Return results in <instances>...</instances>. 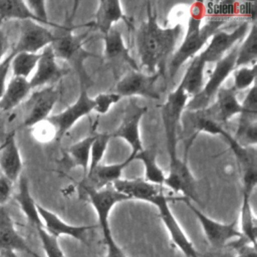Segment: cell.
<instances>
[{"mask_svg":"<svg viewBox=\"0 0 257 257\" xmlns=\"http://www.w3.org/2000/svg\"><path fill=\"white\" fill-rule=\"evenodd\" d=\"M148 18L136 32V46L140 57V68L148 73L161 71L164 74L165 62L175 50L183 32V25L177 23L172 27H161L157 13L147 4Z\"/></svg>","mask_w":257,"mask_h":257,"instance_id":"obj_1","label":"cell"},{"mask_svg":"<svg viewBox=\"0 0 257 257\" xmlns=\"http://www.w3.org/2000/svg\"><path fill=\"white\" fill-rule=\"evenodd\" d=\"M204 16V4L200 2L192 4L186 35L181 45L173 53L168 65L169 76L171 78L177 74L179 69L188 59L193 58L200 53V50L205 46L212 35L216 33L227 21V19L212 18L205 24L201 25Z\"/></svg>","mask_w":257,"mask_h":257,"instance_id":"obj_2","label":"cell"},{"mask_svg":"<svg viewBox=\"0 0 257 257\" xmlns=\"http://www.w3.org/2000/svg\"><path fill=\"white\" fill-rule=\"evenodd\" d=\"M189 95L184 88L179 84L167 97V100L161 107V115L165 128L167 149L170 156V161L177 158V143H178V127L184 110L186 109Z\"/></svg>","mask_w":257,"mask_h":257,"instance_id":"obj_3","label":"cell"},{"mask_svg":"<svg viewBox=\"0 0 257 257\" xmlns=\"http://www.w3.org/2000/svg\"><path fill=\"white\" fill-rule=\"evenodd\" d=\"M238 45H235L227 54H225L219 61L211 72L207 82L204 84L201 92L194 96V98L187 103L186 109L196 110L202 109L208 106V102L216 94V92L222 87L224 81L228 78L231 72L235 69V62L237 56Z\"/></svg>","mask_w":257,"mask_h":257,"instance_id":"obj_4","label":"cell"},{"mask_svg":"<svg viewBox=\"0 0 257 257\" xmlns=\"http://www.w3.org/2000/svg\"><path fill=\"white\" fill-rule=\"evenodd\" d=\"M184 197L182 198H171L165 194V191L157 195L152 199L150 203L155 205L158 208L160 218L164 223L173 243L182 251V253L186 257H199V254L194 247L193 243L189 240L185 232L183 231L182 227L180 226L179 222L177 221L176 217L174 216L173 212L170 209L169 201L171 200H180L184 201Z\"/></svg>","mask_w":257,"mask_h":257,"instance_id":"obj_5","label":"cell"},{"mask_svg":"<svg viewBox=\"0 0 257 257\" xmlns=\"http://www.w3.org/2000/svg\"><path fill=\"white\" fill-rule=\"evenodd\" d=\"M163 73H145L142 70H132L124 74L116 83L115 92L122 96H143L151 99H160L161 94L157 82Z\"/></svg>","mask_w":257,"mask_h":257,"instance_id":"obj_6","label":"cell"},{"mask_svg":"<svg viewBox=\"0 0 257 257\" xmlns=\"http://www.w3.org/2000/svg\"><path fill=\"white\" fill-rule=\"evenodd\" d=\"M93 97H90L86 91V88L82 86L81 91L79 92V95L74 103L58 113L50 114L45 121L53 127L54 138L59 140L79 118L89 114L93 110Z\"/></svg>","mask_w":257,"mask_h":257,"instance_id":"obj_7","label":"cell"},{"mask_svg":"<svg viewBox=\"0 0 257 257\" xmlns=\"http://www.w3.org/2000/svg\"><path fill=\"white\" fill-rule=\"evenodd\" d=\"M59 90L53 85L34 91L24 102L23 125L33 127L44 121L59 98Z\"/></svg>","mask_w":257,"mask_h":257,"instance_id":"obj_8","label":"cell"},{"mask_svg":"<svg viewBox=\"0 0 257 257\" xmlns=\"http://www.w3.org/2000/svg\"><path fill=\"white\" fill-rule=\"evenodd\" d=\"M92 204L98 220V227H100L103 240H109L112 237L110 226H109V214L111 209L119 202L128 201L130 199L118 193L112 185H108L98 191H86L83 193Z\"/></svg>","mask_w":257,"mask_h":257,"instance_id":"obj_9","label":"cell"},{"mask_svg":"<svg viewBox=\"0 0 257 257\" xmlns=\"http://www.w3.org/2000/svg\"><path fill=\"white\" fill-rule=\"evenodd\" d=\"M55 39L53 34L46 26H43L33 20L20 21L19 37L13 49L14 53L29 52L39 53L45 47L49 46Z\"/></svg>","mask_w":257,"mask_h":257,"instance_id":"obj_10","label":"cell"},{"mask_svg":"<svg viewBox=\"0 0 257 257\" xmlns=\"http://www.w3.org/2000/svg\"><path fill=\"white\" fill-rule=\"evenodd\" d=\"M233 152L242 176V194L251 196L257 185V155L256 147H244L226 132L223 136Z\"/></svg>","mask_w":257,"mask_h":257,"instance_id":"obj_11","label":"cell"},{"mask_svg":"<svg viewBox=\"0 0 257 257\" xmlns=\"http://www.w3.org/2000/svg\"><path fill=\"white\" fill-rule=\"evenodd\" d=\"M184 202L200 222L206 239L212 246L216 248H221L224 247L231 240L240 239L242 237L240 231L237 230L236 228V222H232L229 224L220 223L218 221L211 219L210 217L205 215L201 210L193 206L190 200L185 198Z\"/></svg>","mask_w":257,"mask_h":257,"instance_id":"obj_12","label":"cell"},{"mask_svg":"<svg viewBox=\"0 0 257 257\" xmlns=\"http://www.w3.org/2000/svg\"><path fill=\"white\" fill-rule=\"evenodd\" d=\"M72 26L64 25L63 33L55 35V39L50 46L56 59L68 61L78 68H82L83 60L86 57L93 56V54L83 48L85 35H75L72 33Z\"/></svg>","mask_w":257,"mask_h":257,"instance_id":"obj_13","label":"cell"},{"mask_svg":"<svg viewBox=\"0 0 257 257\" xmlns=\"http://www.w3.org/2000/svg\"><path fill=\"white\" fill-rule=\"evenodd\" d=\"M250 25V22L245 21L231 32L218 30L212 35L206 48L198 55L205 61V63H216L247 34Z\"/></svg>","mask_w":257,"mask_h":257,"instance_id":"obj_14","label":"cell"},{"mask_svg":"<svg viewBox=\"0 0 257 257\" xmlns=\"http://www.w3.org/2000/svg\"><path fill=\"white\" fill-rule=\"evenodd\" d=\"M16 252H24L32 257H40L18 233L9 212L0 206V254L3 257H16Z\"/></svg>","mask_w":257,"mask_h":257,"instance_id":"obj_15","label":"cell"},{"mask_svg":"<svg viewBox=\"0 0 257 257\" xmlns=\"http://www.w3.org/2000/svg\"><path fill=\"white\" fill-rule=\"evenodd\" d=\"M146 106L138 105L133 99L127 104L118 127L110 135V138L123 139L132 148L131 155L136 156L144 147L140 135V122L147 112Z\"/></svg>","mask_w":257,"mask_h":257,"instance_id":"obj_16","label":"cell"},{"mask_svg":"<svg viewBox=\"0 0 257 257\" xmlns=\"http://www.w3.org/2000/svg\"><path fill=\"white\" fill-rule=\"evenodd\" d=\"M135 161V156L131 155L122 162L103 165L99 164L94 170L87 173L78 184L79 193L86 191H98L121 178V173L126 166Z\"/></svg>","mask_w":257,"mask_h":257,"instance_id":"obj_17","label":"cell"},{"mask_svg":"<svg viewBox=\"0 0 257 257\" xmlns=\"http://www.w3.org/2000/svg\"><path fill=\"white\" fill-rule=\"evenodd\" d=\"M164 186L176 193H182L188 200L199 203L196 181L188 167L187 159L180 160L178 158L170 162L169 175L165 179Z\"/></svg>","mask_w":257,"mask_h":257,"instance_id":"obj_18","label":"cell"},{"mask_svg":"<svg viewBox=\"0 0 257 257\" xmlns=\"http://www.w3.org/2000/svg\"><path fill=\"white\" fill-rule=\"evenodd\" d=\"M37 210L42 220L44 229L52 236L58 238L59 236H69L81 243L87 244V236L91 230L97 228L98 225H81L74 226L65 223L55 213L37 204Z\"/></svg>","mask_w":257,"mask_h":257,"instance_id":"obj_19","label":"cell"},{"mask_svg":"<svg viewBox=\"0 0 257 257\" xmlns=\"http://www.w3.org/2000/svg\"><path fill=\"white\" fill-rule=\"evenodd\" d=\"M184 128H189L190 136L187 138L186 146H185V157H187L190 146L192 145L194 139L200 133H208L211 135H220L224 136L227 132L220 123L214 120L206 111L205 108L196 109V110H188L185 109L182 117Z\"/></svg>","mask_w":257,"mask_h":257,"instance_id":"obj_20","label":"cell"},{"mask_svg":"<svg viewBox=\"0 0 257 257\" xmlns=\"http://www.w3.org/2000/svg\"><path fill=\"white\" fill-rule=\"evenodd\" d=\"M67 69L58 65L52 48L49 45L40 51V58L37 62L34 73L31 78L28 79L30 87L33 89L46 84L50 85L67 74Z\"/></svg>","mask_w":257,"mask_h":257,"instance_id":"obj_21","label":"cell"},{"mask_svg":"<svg viewBox=\"0 0 257 257\" xmlns=\"http://www.w3.org/2000/svg\"><path fill=\"white\" fill-rule=\"evenodd\" d=\"M23 161L16 141L15 131L10 132L0 144V171L11 183H15L21 176Z\"/></svg>","mask_w":257,"mask_h":257,"instance_id":"obj_22","label":"cell"},{"mask_svg":"<svg viewBox=\"0 0 257 257\" xmlns=\"http://www.w3.org/2000/svg\"><path fill=\"white\" fill-rule=\"evenodd\" d=\"M208 114L222 125L232 116L240 114L241 103L237 99V92L232 88L221 87L216 92V100L213 104L205 107Z\"/></svg>","mask_w":257,"mask_h":257,"instance_id":"obj_23","label":"cell"},{"mask_svg":"<svg viewBox=\"0 0 257 257\" xmlns=\"http://www.w3.org/2000/svg\"><path fill=\"white\" fill-rule=\"evenodd\" d=\"M120 20L125 22L127 26H133L131 19L123 13L119 1L100 0L94 14V21L92 22V25L104 35L116 22Z\"/></svg>","mask_w":257,"mask_h":257,"instance_id":"obj_24","label":"cell"},{"mask_svg":"<svg viewBox=\"0 0 257 257\" xmlns=\"http://www.w3.org/2000/svg\"><path fill=\"white\" fill-rule=\"evenodd\" d=\"M112 187L118 193L126 196L130 200L151 202L154 197L164 192L163 187L147 182L145 179H118L112 183Z\"/></svg>","mask_w":257,"mask_h":257,"instance_id":"obj_25","label":"cell"},{"mask_svg":"<svg viewBox=\"0 0 257 257\" xmlns=\"http://www.w3.org/2000/svg\"><path fill=\"white\" fill-rule=\"evenodd\" d=\"M104 40V56L112 61H121L127 63L133 70H141L137 61L130 54V49L126 47L122 34L113 26L106 34L103 35Z\"/></svg>","mask_w":257,"mask_h":257,"instance_id":"obj_26","label":"cell"},{"mask_svg":"<svg viewBox=\"0 0 257 257\" xmlns=\"http://www.w3.org/2000/svg\"><path fill=\"white\" fill-rule=\"evenodd\" d=\"M30 91L31 87L28 79L12 76L0 97V110L10 111L14 109L26 99Z\"/></svg>","mask_w":257,"mask_h":257,"instance_id":"obj_27","label":"cell"},{"mask_svg":"<svg viewBox=\"0 0 257 257\" xmlns=\"http://www.w3.org/2000/svg\"><path fill=\"white\" fill-rule=\"evenodd\" d=\"M18 191L14 198L18 203L21 211L23 212L30 225L35 228V230L38 228H44L37 210V203H35L33 197L30 194L26 177L20 176L18 179Z\"/></svg>","mask_w":257,"mask_h":257,"instance_id":"obj_28","label":"cell"},{"mask_svg":"<svg viewBox=\"0 0 257 257\" xmlns=\"http://www.w3.org/2000/svg\"><path fill=\"white\" fill-rule=\"evenodd\" d=\"M206 63L205 61L197 54L192 58L191 63L189 64L183 79L179 83L187 94L196 96L198 95L204 87V70Z\"/></svg>","mask_w":257,"mask_h":257,"instance_id":"obj_29","label":"cell"},{"mask_svg":"<svg viewBox=\"0 0 257 257\" xmlns=\"http://www.w3.org/2000/svg\"><path fill=\"white\" fill-rule=\"evenodd\" d=\"M135 160H139L145 167V180L154 185L163 187L166 176L157 163V150L155 147L143 149L135 156Z\"/></svg>","mask_w":257,"mask_h":257,"instance_id":"obj_30","label":"cell"},{"mask_svg":"<svg viewBox=\"0 0 257 257\" xmlns=\"http://www.w3.org/2000/svg\"><path fill=\"white\" fill-rule=\"evenodd\" d=\"M257 60V24L251 23L246 37L238 45L235 68L240 66H249L256 63Z\"/></svg>","mask_w":257,"mask_h":257,"instance_id":"obj_31","label":"cell"},{"mask_svg":"<svg viewBox=\"0 0 257 257\" xmlns=\"http://www.w3.org/2000/svg\"><path fill=\"white\" fill-rule=\"evenodd\" d=\"M250 198L251 196L242 194V204L240 209V233L246 241L256 245L257 221L251 208Z\"/></svg>","mask_w":257,"mask_h":257,"instance_id":"obj_32","label":"cell"},{"mask_svg":"<svg viewBox=\"0 0 257 257\" xmlns=\"http://www.w3.org/2000/svg\"><path fill=\"white\" fill-rule=\"evenodd\" d=\"M39 58H40V52L39 53H29V52L14 53L11 60V64H10V70L12 71V76L28 79L29 75L35 70Z\"/></svg>","mask_w":257,"mask_h":257,"instance_id":"obj_33","label":"cell"},{"mask_svg":"<svg viewBox=\"0 0 257 257\" xmlns=\"http://www.w3.org/2000/svg\"><path fill=\"white\" fill-rule=\"evenodd\" d=\"M0 19L4 20H33L35 17L30 12L25 1L22 0H3L0 1Z\"/></svg>","mask_w":257,"mask_h":257,"instance_id":"obj_34","label":"cell"},{"mask_svg":"<svg viewBox=\"0 0 257 257\" xmlns=\"http://www.w3.org/2000/svg\"><path fill=\"white\" fill-rule=\"evenodd\" d=\"M234 140L244 147H256L257 117L239 116V123Z\"/></svg>","mask_w":257,"mask_h":257,"instance_id":"obj_35","label":"cell"},{"mask_svg":"<svg viewBox=\"0 0 257 257\" xmlns=\"http://www.w3.org/2000/svg\"><path fill=\"white\" fill-rule=\"evenodd\" d=\"M95 136L85 137L84 139L78 141L68 148V154L70 155L75 166L80 167L83 170L84 176L87 173L89 157H90V148ZM83 176V177H84Z\"/></svg>","mask_w":257,"mask_h":257,"instance_id":"obj_36","label":"cell"},{"mask_svg":"<svg viewBox=\"0 0 257 257\" xmlns=\"http://www.w3.org/2000/svg\"><path fill=\"white\" fill-rule=\"evenodd\" d=\"M256 66L254 63L251 66H240L233 70V86L232 88L238 92L247 89L255 84Z\"/></svg>","mask_w":257,"mask_h":257,"instance_id":"obj_37","label":"cell"},{"mask_svg":"<svg viewBox=\"0 0 257 257\" xmlns=\"http://www.w3.org/2000/svg\"><path fill=\"white\" fill-rule=\"evenodd\" d=\"M109 140H110V135H108V134L95 135L94 140L91 145V148H90V157H89L87 173L94 170L100 164V162L105 154V150L107 148V144H108Z\"/></svg>","mask_w":257,"mask_h":257,"instance_id":"obj_38","label":"cell"},{"mask_svg":"<svg viewBox=\"0 0 257 257\" xmlns=\"http://www.w3.org/2000/svg\"><path fill=\"white\" fill-rule=\"evenodd\" d=\"M237 4L235 1H222V2H208L204 3L205 15H212L214 18L227 19L237 15Z\"/></svg>","mask_w":257,"mask_h":257,"instance_id":"obj_39","label":"cell"},{"mask_svg":"<svg viewBox=\"0 0 257 257\" xmlns=\"http://www.w3.org/2000/svg\"><path fill=\"white\" fill-rule=\"evenodd\" d=\"M36 231L46 257H65L56 237L50 235L44 228H38Z\"/></svg>","mask_w":257,"mask_h":257,"instance_id":"obj_40","label":"cell"},{"mask_svg":"<svg viewBox=\"0 0 257 257\" xmlns=\"http://www.w3.org/2000/svg\"><path fill=\"white\" fill-rule=\"evenodd\" d=\"M25 3L28 6L32 15L35 17L37 23H39L43 26H52V27H56V28H60V29L63 28V26L54 24L49 20L47 10H46V2L45 1L28 0V1H25Z\"/></svg>","mask_w":257,"mask_h":257,"instance_id":"obj_41","label":"cell"},{"mask_svg":"<svg viewBox=\"0 0 257 257\" xmlns=\"http://www.w3.org/2000/svg\"><path fill=\"white\" fill-rule=\"evenodd\" d=\"M121 99V96L116 92H105L99 93L93 97L94 107L93 110L98 114H105L111 105L115 104Z\"/></svg>","mask_w":257,"mask_h":257,"instance_id":"obj_42","label":"cell"},{"mask_svg":"<svg viewBox=\"0 0 257 257\" xmlns=\"http://www.w3.org/2000/svg\"><path fill=\"white\" fill-rule=\"evenodd\" d=\"M242 111L239 115L246 117H257V93L256 84L249 88L248 93L241 103Z\"/></svg>","mask_w":257,"mask_h":257,"instance_id":"obj_43","label":"cell"},{"mask_svg":"<svg viewBox=\"0 0 257 257\" xmlns=\"http://www.w3.org/2000/svg\"><path fill=\"white\" fill-rule=\"evenodd\" d=\"M237 15L247 18L246 21L256 22V3L255 2H238Z\"/></svg>","mask_w":257,"mask_h":257,"instance_id":"obj_44","label":"cell"},{"mask_svg":"<svg viewBox=\"0 0 257 257\" xmlns=\"http://www.w3.org/2000/svg\"><path fill=\"white\" fill-rule=\"evenodd\" d=\"M14 52L10 50L8 55L0 62V97L2 96L7 84V76L10 71V64Z\"/></svg>","mask_w":257,"mask_h":257,"instance_id":"obj_45","label":"cell"},{"mask_svg":"<svg viewBox=\"0 0 257 257\" xmlns=\"http://www.w3.org/2000/svg\"><path fill=\"white\" fill-rule=\"evenodd\" d=\"M236 257H257L256 245L249 243L242 237L236 243Z\"/></svg>","mask_w":257,"mask_h":257,"instance_id":"obj_46","label":"cell"},{"mask_svg":"<svg viewBox=\"0 0 257 257\" xmlns=\"http://www.w3.org/2000/svg\"><path fill=\"white\" fill-rule=\"evenodd\" d=\"M13 183L2 174L0 175V206H4L12 195Z\"/></svg>","mask_w":257,"mask_h":257,"instance_id":"obj_47","label":"cell"},{"mask_svg":"<svg viewBox=\"0 0 257 257\" xmlns=\"http://www.w3.org/2000/svg\"><path fill=\"white\" fill-rule=\"evenodd\" d=\"M105 245L107 250L104 257H127L113 238L108 240L107 242L105 241Z\"/></svg>","mask_w":257,"mask_h":257,"instance_id":"obj_48","label":"cell"},{"mask_svg":"<svg viewBox=\"0 0 257 257\" xmlns=\"http://www.w3.org/2000/svg\"><path fill=\"white\" fill-rule=\"evenodd\" d=\"M10 49V43L6 33L0 27V62L8 55Z\"/></svg>","mask_w":257,"mask_h":257,"instance_id":"obj_49","label":"cell"},{"mask_svg":"<svg viewBox=\"0 0 257 257\" xmlns=\"http://www.w3.org/2000/svg\"><path fill=\"white\" fill-rule=\"evenodd\" d=\"M2 23H3V21L0 19V27H1V25H2Z\"/></svg>","mask_w":257,"mask_h":257,"instance_id":"obj_50","label":"cell"}]
</instances>
